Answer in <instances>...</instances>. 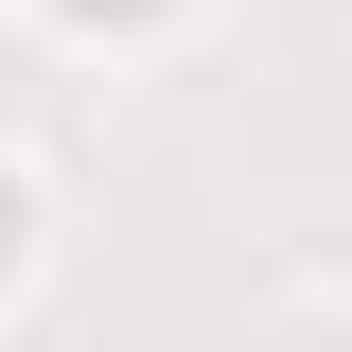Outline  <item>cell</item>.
<instances>
[{"label":"cell","instance_id":"2","mask_svg":"<svg viewBox=\"0 0 352 352\" xmlns=\"http://www.w3.org/2000/svg\"><path fill=\"white\" fill-rule=\"evenodd\" d=\"M0 264H18V194H0Z\"/></svg>","mask_w":352,"mask_h":352},{"label":"cell","instance_id":"1","mask_svg":"<svg viewBox=\"0 0 352 352\" xmlns=\"http://www.w3.org/2000/svg\"><path fill=\"white\" fill-rule=\"evenodd\" d=\"M71 18H159V0H71Z\"/></svg>","mask_w":352,"mask_h":352}]
</instances>
